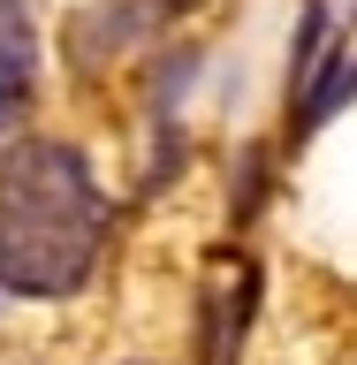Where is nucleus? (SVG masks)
<instances>
[{
  "instance_id": "f257e3e1",
  "label": "nucleus",
  "mask_w": 357,
  "mask_h": 365,
  "mask_svg": "<svg viewBox=\"0 0 357 365\" xmlns=\"http://www.w3.org/2000/svg\"><path fill=\"white\" fill-rule=\"evenodd\" d=\"M114 205L68 137L0 153V282L23 297H76L107 251Z\"/></svg>"
},
{
  "instance_id": "f03ea898",
  "label": "nucleus",
  "mask_w": 357,
  "mask_h": 365,
  "mask_svg": "<svg viewBox=\"0 0 357 365\" xmlns=\"http://www.w3.org/2000/svg\"><path fill=\"white\" fill-rule=\"evenodd\" d=\"M259 289H267V274L251 251H221V274L205 282V304H198V335H205V358L198 365H236L251 342V319H259Z\"/></svg>"
},
{
  "instance_id": "7ed1b4c3",
  "label": "nucleus",
  "mask_w": 357,
  "mask_h": 365,
  "mask_svg": "<svg viewBox=\"0 0 357 365\" xmlns=\"http://www.w3.org/2000/svg\"><path fill=\"white\" fill-rule=\"evenodd\" d=\"M350 99H357V46H350V38H335L327 53H319V68L289 91V122H281V145L296 153V145H304V137H319L342 107H350Z\"/></svg>"
},
{
  "instance_id": "20e7f679",
  "label": "nucleus",
  "mask_w": 357,
  "mask_h": 365,
  "mask_svg": "<svg viewBox=\"0 0 357 365\" xmlns=\"http://www.w3.org/2000/svg\"><path fill=\"white\" fill-rule=\"evenodd\" d=\"M160 0H99V8H84V16L68 23V53L84 68H107V61H122L137 38H152L160 31Z\"/></svg>"
},
{
  "instance_id": "39448f33",
  "label": "nucleus",
  "mask_w": 357,
  "mask_h": 365,
  "mask_svg": "<svg viewBox=\"0 0 357 365\" xmlns=\"http://www.w3.org/2000/svg\"><path fill=\"white\" fill-rule=\"evenodd\" d=\"M31 91H38V53H31L23 31H0V137L23 122Z\"/></svg>"
},
{
  "instance_id": "423d86ee",
  "label": "nucleus",
  "mask_w": 357,
  "mask_h": 365,
  "mask_svg": "<svg viewBox=\"0 0 357 365\" xmlns=\"http://www.w3.org/2000/svg\"><path fill=\"white\" fill-rule=\"evenodd\" d=\"M267 182H274V153H267V145H244V153H236V175H228V221H236V228L259 221Z\"/></svg>"
},
{
  "instance_id": "0eeeda50",
  "label": "nucleus",
  "mask_w": 357,
  "mask_h": 365,
  "mask_svg": "<svg viewBox=\"0 0 357 365\" xmlns=\"http://www.w3.org/2000/svg\"><path fill=\"white\" fill-rule=\"evenodd\" d=\"M327 46H335V8H327V0H304V16H296V38H289V91L319 68V53H327Z\"/></svg>"
},
{
  "instance_id": "6e6552de",
  "label": "nucleus",
  "mask_w": 357,
  "mask_h": 365,
  "mask_svg": "<svg viewBox=\"0 0 357 365\" xmlns=\"http://www.w3.org/2000/svg\"><path fill=\"white\" fill-rule=\"evenodd\" d=\"M190 8H205V0H160V16L175 23V16H190Z\"/></svg>"
}]
</instances>
